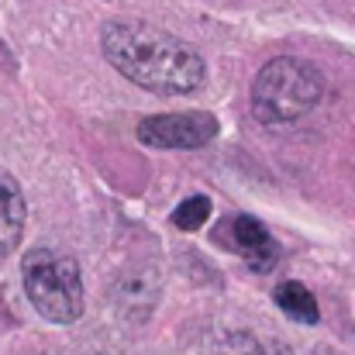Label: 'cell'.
<instances>
[{"label":"cell","mask_w":355,"mask_h":355,"mask_svg":"<svg viewBox=\"0 0 355 355\" xmlns=\"http://www.w3.org/2000/svg\"><path fill=\"white\" fill-rule=\"evenodd\" d=\"M24 293L31 307L52 324H73L83 314V276L73 255L35 248L21 262Z\"/></svg>","instance_id":"3"},{"label":"cell","mask_w":355,"mask_h":355,"mask_svg":"<svg viewBox=\"0 0 355 355\" xmlns=\"http://www.w3.org/2000/svg\"><path fill=\"white\" fill-rule=\"evenodd\" d=\"M272 300H276V307H279L290 321H300V324H318V321H321L318 297H314L304 283H297V279L279 283L276 293H272Z\"/></svg>","instance_id":"8"},{"label":"cell","mask_w":355,"mask_h":355,"mask_svg":"<svg viewBox=\"0 0 355 355\" xmlns=\"http://www.w3.org/2000/svg\"><path fill=\"white\" fill-rule=\"evenodd\" d=\"M232 241H235V248L255 269H269L276 262V255H279V245L272 241L269 228L262 221L248 218V214H238L232 221Z\"/></svg>","instance_id":"5"},{"label":"cell","mask_w":355,"mask_h":355,"mask_svg":"<svg viewBox=\"0 0 355 355\" xmlns=\"http://www.w3.org/2000/svg\"><path fill=\"white\" fill-rule=\"evenodd\" d=\"M207 218H211V200H207L204 193L187 197V200L173 211V225H176L180 232H197V228L207 225Z\"/></svg>","instance_id":"9"},{"label":"cell","mask_w":355,"mask_h":355,"mask_svg":"<svg viewBox=\"0 0 355 355\" xmlns=\"http://www.w3.org/2000/svg\"><path fill=\"white\" fill-rule=\"evenodd\" d=\"M138 138L141 145H152V148H176V152L204 148L207 141L218 138V118L207 111L155 114L138 124Z\"/></svg>","instance_id":"4"},{"label":"cell","mask_w":355,"mask_h":355,"mask_svg":"<svg viewBox=\"0 0 355 355\" xmlns=\"http://www.w3.org/2000/svg\"><path fill=\"white\" fill-rule=\"evenodd\" d=\"M101 49H104V59L124 80L152 94H193L207 80L204 55L190 42L148 21L104 24Z\"/></svg>","instance_id":"1"},{"label":"cell","mask_w":355,"mask_h":355,"mask_svg":"<svg viewBox=\"0 0 355 355\" xmlns=\"http://www.w3.org/2000/svg\"><path fill=\"white\" fill-rule=\"evenodd\" d=\"M324 97V76L293 55L266 62L252 83V114L262 124H290L314 111Z\"/></svg>","instance_id":"2"},{"label":"cell","mask_w":355,"mask_h":355,"mask_svg":"<svg viewBox=\"0 0 355 355\" xmlns=\"http://www.w3.org/2000/svg\"><path fill=\"white\" fill-rule=\"evenodd\" d=\"M24 221H28V204L21 187L14 183V176L0 173V255H10L21 235H24Z\"/></svg>","instance_id":"6"},{"label":"cell","mask_w":355,"mask_h":355,"mask_svg":"<svg viewBox=\"0 0 355 355\" xmlns=\"http://www.w3.org/2000/svg\"><path fill=\"white\" fill-rule=\"evenodd\" d=\"M114 297L121 300V314L131 318H148L155 297H159V276L152 269H135L128 276H121Z\"/></svg>","instance_id":"7"}]
</instances>
